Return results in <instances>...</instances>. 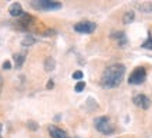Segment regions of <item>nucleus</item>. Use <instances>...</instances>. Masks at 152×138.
<instances>
[{
    "label": "nucleus",
    "mask_w": 152,
    "mask_h": 138,
    "mask_svg": "<svg viewBox=\"0 0 152 138\" xmlns=\"http://www.w3.org/2000/svg\"><path fill=\"white\" fill-rule=\"evenodd\" d=\"M31 6L37 10L48 11V10H57L61 7V3L59 1H52V0H34L31 1Z\"/></svg>",
    "instance_id": "7ed1b4c3"
},
{
    "label": "nucleus",
    "mask_w": 152,
    "mask_h": 138,
    "mask_svg": "<svg viewBox=\"0 0 152 138\" xmlns=\"http://www.w3.org/2000/svg\"><path fill=\"white\" fill-rule=\"evenodd\" d=\"M9 11L13 17H20V15H23V7H21L20 3H13V4L10 6Z\"/></svg>",
    "instance_id": "6e6552de"
},
{
    "label": "nucleus",
    "mask_w": 152,
    "mask_h": 138,
    "mask_svg": "<svg viewBox=\"0 0 152 138\" xmlns=\"http://www.w3.org/2000/svg\"><path fill=\"white\" fill-rule=\"evenodd\" d=\"M96 28V24L91 23V21H83V23H78L74 25V31H77L80 34H91L95 31Z\"/></svg>",
    "instance_id": "39448f33"
},
{
    "label": "nucleus",
    "mask_w": 152,
    "mask_h": 138,
    "mask_svg": "<svg viewBox=\"0 0 152 138\" xmlns=\"http://www.w3.org/2000/svg\"><path fill=\"white\" fill-rule=\"evenodd\" d=\"M28 127H29V129H31V130L34 131V130H37V129H38V124L35 123V121H28Z\"/></svg>",
    "instance_id": "a211bd4d"
},
{
    "label": "nucleus",
    "mask_w": 152,
    "mask_h": 138,
    "mask_svg": "<svg viewBox=\"0 0 152 138\" xmlns=\"http://www.w3.org/2000/svg\"><path fill=\"white\" fill-rule=\"evenodd\" d=\"M34 42H35V39H34V38L28 37V38H25V39L23 41V45H25V46H31V45L34 43Z\"/></svg>",
    "instance_id": "2eb2a0df"
},
{
    "label": "nucleus",
    "mask_w": 152,
    "mask_h": 138,
    "mask_svg": "<svg viewBox=\"0 0 152 138\" xmlns=\"http://www.w3.org/2000/svg\"><path fill=\"white\" fill-rule=\"evenodd\" d=\"M134 17H135L134 11H127V13L123 15V23L124 24H131L134 21Z\"/></svg>",
    "instance_id": "9b49d317"
},
{
    "label": "nucleus",
    "mask_w": 152,
    "mask_h": 138,
    "mask_svg": "<svg viewBox=\"0 0 152 138\" xmlns=\"http://www.w3.org/2000/svg\"><path fill=\"white\" fill-rule=\"evenodd\" d=\"M1 131H3V127H1V123H0V138H1Z\"/></svg>",
    "instance_id": "4be33fe9"
},
{
    "label": "nucleus",
    "mask_w": 152,
    "mask_h": 138,
    "mask_svg": "<svg viewBox=\"0 0 152 138\" xmlns=\"http://www.w3.org/2000/svg\"><path fill=\"white\" fill-rule=\"evenodd\" d=\"M14 61H15V67L21 69L23 63L25 61V53H17V55H14Z\"/></svg>",
    "instance_id": "9d476101"
},
{
    "label": "nucleus",
    "mask_w": 152,
    "mask_h": 138,
    "mask_svg": "<svg viewBox=\"0 0 152 138\" xmlns=\"http://www.w3.org/2000/svg\"><path fill=\"white\" fill-rule=\"evenodd\" d=\"M94 124H95V129H96L98 131H101V133L105 134V135H112V134L115 133V126L112 123L110 117H107V116L96 117L95 121H94Z\"/></svg>",
    "instance_id": "f03ea898"
},
{
    "label": "nucleus",
    "mask_w": 152,
    "mask_h": 138,
    "mask_svg": "<svg viewBox=\"0 0 152 138\" xmlns=\"http://www.w3.org/2000/svg\"><path fill=\"white\" fill-rule=\"evenodd\" d=\"M134 105L138 106L140 109H144V110H147L149 105H151V101H149V98L147 95H142V93H140V95H135L134 96Z\"/></svg>",
    "instance_id": "423d86ee"
},
{
    "label": "nucleus",
    "mask_w": 152,
    "mask_h": 138,
    "mask_svg": "<svg viewBox=\"0 0 152 138\" xmlns=\"http://www.w3.org/2000/svg\"><path fill=\"white\" fill-rule=\"evenodd\" d=\"M126 67L123 64H112L103 71L101 84L105 88H116L119 87L124 78Z\"/></svg>",
    "instance_id": "f257e3e1"
},
{
    "label": "nucleus",
    "mask_w": 152,
    "mask_h": 138,
    "mask_svg": "<svg viewBox=\"0 0 152 138\" xmlns=\"http://www.w3.org/2000/svg\"><path fill=\"white\" fill-rule=\"evenodd\" d=\"M49 133H50V135L53 138H70L63 130L59 129V127H56V126H50V127H49Z\"/></svg>",
    "instance_id": "0eeeda50"
},
{
    "label": "nucleus",
    "mask_w": 152,
    "mask_h": 138,
    "mask_svg": "<svg viewBox=\"0 0 152 138\" xmlns=\"http://www.w3.org/2000/svg\"><path fill=\"white\" fill-rule=\"evenodd\" d=\"M147 78V71L144 67H137V69L134 70L133 73L130 74L129 77V84L131 85H140V84H142Z\"/></svg>",
    "instance_id": "20e7f679"
},
{
    "label": "nucleus",
    "mask_w": 152,
    "mask_h": 138,
    "mask_svg": "<svg viewBox=\"0 0 152 138\" xmlns=\"http://www.w3.org/2000/svg\"><path fill=\"white\" fill-rule=\"evenodd\" d=\"M53 88V81H49L48 83V89H52Z\"/></svg>",
    "instance_id": "412c9836"
},
{
    "label": "nucleus",
    "mask_w": 152,
    "mask_h": 138,
    "mask_svg": "<svg viewBox=\"0 0 152 138\" xmlns=\"http://www.w3.org/2000/svg\"><path fill=\"white\" fill-rule=\"evenodd\" d=\"M84 88H85V83H84V81H80V83L75 85V92H83Z\"/></svg>",
    "instance_id": "4468645a"
},
{
    "label": "nucleus",
    "mask_w": 152,
    "mask_h": 138,
    "mask_svg": "<svg viewBox=\"0 0 152 138\" xmlns=\"http://www.w3.org/2000/svg\"><path fill=\"white\" fill-rule=\"evenodd\" d=\"M1 89H3V77L0 75V92H1Z\"/></svg>",
    "instance_id": "aec40b11"
},
{
    "label": "nucleus",
    "mask_w": 152,
    "mask_h": 138,
    "mask_svg": "<svg viewBox=\"0 0 152 138\" xmlns=\"http://www.w3.org/2000/svg\"><path fill=\"white\" fill-rule=\"evenodd\" d=\"M55 66H56V61L53 57H48V59L45 60V69H46L48 71H52V70L55 69Z\"/></svg>",
    "instance_id": "f8f14e48"
},
{
    "label": "nucleus",
    "mask_w": 152,
    "mask_h": 138,
    "mask_svg": "<svg viewBox=\"0 0 152 138\" xmlns=\"http://www.w3.org/2000/svg\"><path fill=\"white\" fill-rule=\"evenodd\" d=\"M138 9L142 10L144 13H151L152 11V3H140Z\"/></svg>",
    "instance_id": "ddd939ff"
},
{
    "label": "nucleus",
    "mask_w": 152,
    "mask_h": 138,
    "mask_svg": "<svg viewBox=\"0 0 152 138\" xmlns=\"http://www.w3.org/2000/svg\"><path fill=\"white\" fill-rule=\"evenodd\" d=\"M112 38L117 41V45H119L120 47H123V46L127 43V39H126L124 32H115V34H112Z\"/></svg>",
    "instance_id": "1a4fd4ad"
},
{
    "label": "nucleus",
    "mask_w": 152,
    "mask_h": 138,
    "mask_svg": "<svg viewBox=\"0 0 152 138\" xmlns=\"http://www.w3.org/2000/svg\"><path fill=\"white\" fill-rule=\"evenodd\" d=\"M3 69H4V70H10V69H11V63H10V61H4V63H3Z\"/></svg>",
    "instance_id": "6ab92c4d"
},
{
    "label": "nucleus",
    "mask_w": 152,
    "mask_h": 138,
    "mask_svg": "<svg viewBox=\"0 0 152 138\" xmlns=\"http://www.w3.org/2000/svg\"><path fill=\"white\" fill-rule=\"evenodd\" d=\"M73 78L74 80H81V78H83V71H80V70H78V71H74V73H73Z\"/></svg>",
    "instance_id": "f3484780"
},
{
    "label": "nucleus",
    "mask_w": 152,
    "mask_h": 138,
    "mask_svg": "<svg viewBox=\"0 0 152 138\" xmlns=\"http://www.w3.org/2000/svg\"><path fill=\"white\" fill-rule=\"evenodd\" d=\"M142 47H144V49H151V50H152V38H149L147 42H144Z\"/></svg>",
    "instance_id": "dca6fc26"
}]
</instances>
